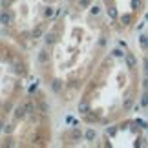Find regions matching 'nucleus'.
<instances>
[{"mask_svg":"<svg viewBox=\"0 0 148 148\" xmlns=\"http://www.w3.org/2000/svg\"><path fill=\"white\" fill-rule=\"evenodd\" d=\"M99 11H101V8H99V5H95V8H92V13H93V15H99Z\"/></svg>","mask_w":148,"mask_h":148,"instance_id":"10","label":"nucleus"},{"mask_svg":"<svg viewBox=\"0 0 148 148\" xmlns=\"http://www.w3.org/2000/svg\"><path fill=\"white\" fill-rule=\"evenodd\" d=\"M57 42V33L53 31V33H48L46 35V44H55Z\"/></svg>","mask_w":148,"mask_h":148,"instance_id":"2","label":"nucleus"},{"mask_svg":"<svg viewBox=\"0 0 148 148\" xmlns=\"http://www.w3.org/2000/svg\"><path fill=\"white\" fill-rule=\"evenodd\" d=\"M86 139H88V141L95 139V130H88V132H86Z\"/></svg>","mask_w":148,"mask_h":148,"instance_id":"6","label":"nucleus"},{"mask_svg":"<svg viewBox=\"0 0 148 148\" xmlns=\"http://www.w3.org/2000/svg\"><path fill=\"white\" fill-rule=\"evenodd\" d=\"M2 130H4V123L0 121V132H2Z\"/></svg>","mask_w":148,"mask_h":148,"instance_id":"12","label":"nucleus"},{"mask_svg":"<svg viewBox=\"0 0 148 148\" xmlns=\"http://www.w3.org/2000/svg\"><path fill=\"white\" fill-rule=\"evenodd\" d=\"M9 22H11V15L5 13V11H2V13H0V24H2V26H8Z\"/></svg>","mask_w":148,"mask_h":148,"instance_id":"1","label":"nucleus"},{"mask_svg":"<svg viewBox=\"0 0 148 148\" xmlns=\"http://www.w3.org/2000/svg\"><path fill=\"white\" fill-rule=\"evenodd\" d=\"M60 86H62V82H60V81H53V84H51L53 92H59V90H60Z\"/></svg>","mask_w":148,"mask_h":148,"instance_id":"5","label":"nucleus"},{"mask_svg":"<svg viewBox=\"0 0 148 148\" xmlns=\"http://www.w3.org/2000/svg\"><path fill=\"white\" fill-rule=\"evenodd\" d=\"M24 108H26V112H27V113H31V112H33V104H31V102H26Z\"/></svg>","mask_w":148,"mask_h":148,"instance_id":"9","label":"nucleus"},{"mask_svg":"<svg viewBox=\"0 0 148 148\" xmlns=\"http://www.w3.org/2000/svg\"><path fill=\"white\" fill-rule=\"evenodd\" d=\"M79 110L86 113V112H88V102H81V104H79Z\"/></svg>","mask_w":148,"mask_h":148,"instance_id":"8","label":"nucleus"},{"mask_svg":"<svg viewBox=\"0 0 148 148\" xmlns=\"http://www.w3.org/2000/svg\"><path fill=\"white\" fill-rule=\"evenodd\" d=\"M81 4H82V5H88V4H90V0H81Z\"/></svg>","mask_w":148,"mask_h":148,"instance_id":"11","label":"nucleus"},{"mask_svg":"<svg viewBox=\"0 0 148 148\" xmlns=\"http://www.w3.org/2000/svg\"><path fill=\"white\" fill-rule=\"evenodd\" d=\"M26 113H27L26 108H24V106H18V108H16V112H15V115H16V117H24Z\"/></svg>","mask_w":148,"mask_h":148,"instance_id":"3","label":"nucleus"},{"mask_svg":"<svg viewBox=\"0 0 148 148\" xmlns=\"http://www.w3.org/2000/svg\"><path fill=\"white\" fill-rule=\"evenodd\" d=\"M81 135H82V134H81V130H79V128H73V130H71V137H73V139H79Z\"/></svg>","mask_w":148,"mask_h":148,"instance_id":"4","label":"nucleus"},{"mask_svg":"<svg viewBox=\"0 0 148 148\" xmlns=\"http://www.w3.org/2000/svg\"><path fill=\"white\" fill-rule=\"evenodd\" d=\"M38 60H40V62H46V60H48V53H46V51H40V55H38Z\"/></svg>","mask_w":148,"mask_h":148,"instance_id":"7","label":"nucleus"}]
</instances>
